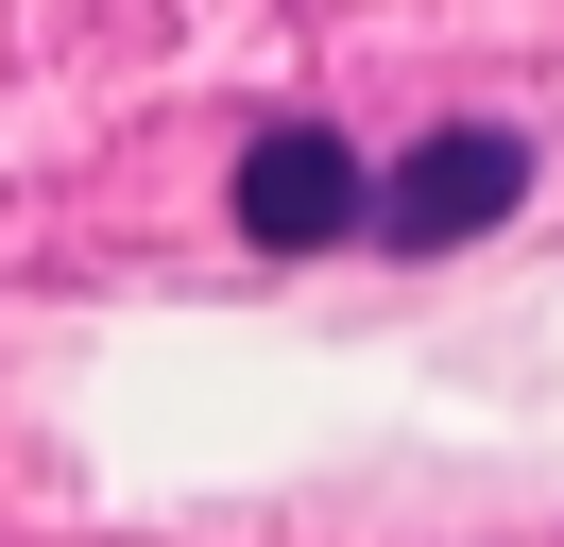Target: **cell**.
<instances>
[{"label":"cell","mask_w":564,"mask_h":547,"mask_svg":"<svg viewBox=\"0 0 564 547\" xmlns=\"http://www.w3.org/2000/svg\"><path fill=\"white\" fill-rule=\"evenodd\" d=\"M513 205H530V137L462 120V137H427V154H411V171L377 189V239H393V257H445V239L513 223Z\"/></svg>","instance_id":"cell-1"},{"label":"cell","mask_w":564,"mask_h":547,"mask_svg":"<svg viewBox=\"0 0 564 547\" xmlns=\"http://www.w3.org/2000/svg\"><path fill=\"white\" fill-rule=\"evenodd\" d=\"M359 205H377V189H359V154H343L325 120H274V137L240 154V239H257V257H325Z\"/></svg>","instance_id":"cell-2"}]
</instances>
